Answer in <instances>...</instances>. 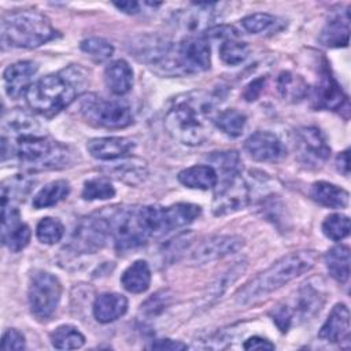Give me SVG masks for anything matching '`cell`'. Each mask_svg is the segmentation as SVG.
Segmentation results:
<instances>
[{"mask_svg": "<svg viewBox=\"0 0 351 351\" xmlns=\"http://www.w3.org/2000/svg\"><path fill=\"white\" fill-rule=\"evenodd\" d=\"M244 149L258 162H278L287 155L285 145L271 132L258 130L244 141Z\"/></svg>", "mask_w": 351, "mask_h": 351, "instance_id": "4fadbf2b", "label": "cell"}, {"mask_svg": "<svg viewBox=\"0 0 351 351\" xmlns=\"http://www.w3.org/2000/svg\"><path fill=\"white\" fill-rule=\"evenodd\" d=\"M250 55V47L247 43L240 41L236 37H229L222 40L219 45V58L228 66L241 64Z\"/></svg>", "mask_w": 351, "mask_h": 351, "instance_id": "d6a6232c", "label": "cell"}, {"mask_svg": "<svg viewBox=\"0 0 351 351\" xmlns=\"http://www.w3.org/2000/svg\"><path fill=\"white\" fill-rule=\"evenodd\" d=\"M62 298L59 278L48 271H37L32 276L27 299L32 314L38 321H48L56 311Z\"/></svg>", "mask_w": 351, "mask_h": 351, "instance_id": "ba28073f", "label": "cell"}, {"mask_svg": "<svg viewBox=\"0 0 351 351\" xmlns=\"http://www.w3.org/2000/svg\"><path fill=\"white\" fill-rule=\"evenodd\" d=\"M263 85H265V78H256L255 81L250 82L244 90V99L247 101H254L259 97L261 92L263 90Z\"/></svg>", "mask_w": 351, "mask_h": 351, "instance_id": "c3c4849f", "label": "cell"}, {"mask_svg": "<svg viewBox=\"0 0 351 351\" xmlns=\"http://www.w3.org/2000/svg\"><path fill=\"white\" fill-rule=\"evenodd\" d=\"M324 303L325 293L322 288L308 281L303 284L298 292V296L295 299V313L302 321H306L319 313Z\"/></svg>", "mask_w": 351, "mask_h": 351, "instance_id": "ffe728a7", "label": "cell"}, {"mask_svg": "<svg viewBox=\"0 0 351 351\" xmlns=\"http://www.w3.org/2000/svg\"><path fill=\"white\" fill-rule=\"evenodd\" d=\"M292 311L288 306H278L274 311H273V321L274 324L277 325V328L281 330V332H287L291 326V322H292Z\"/></svg>", "mask_w": 351, "mask_h": 351, "instance_id": "f6af8a7d", "label": "cell"}, {"mask_svg": "<svg viewBox=\"0 0 351 351\" xmlns=\"http://www.w3.org/2000/svg\"><path fill=\"white\" fill-rule=\"evenodd\" d=\"M178 181L191 189H211L218 182V174L213 166L195 165L178 173Z\"/></svg>", "mask_w": 351, "mask_h": 351, "instance_id": "603a6c76", "label": "cell"}, {"mask_svg": "<svg viewBox=\"0 0 351 351\" xmlns=\"http://www.w3.org/2000/svg\"><path fill=\"white\" fill-rule=\"evenodd\" d=\"M114 5L125 14H137L140 8L138 3L136 1H121V3H114Z\"/></svg>", "mask_w": 351, "mask_h": 351, "instance_id": "f907efd6", "label": "cell"}, {"mask_svg": "<svg viewBox=\"0 0 351 351\" xmlns=\"http://www.w3.org/2000/svg\"><path fill=\"white\" fill-rule=\"evenodd\" d=\"M336 166L339 169V171H341L344 176H348V170H350V155H348V149L340 152L336 158Z\"/></svg>", "mask_w": 351, "mask_h": 351, "instance_id": "681fc988", "label": "cell"}, {"mask_svg": "<svg viewBox=\"0 0 351 351\" xmlns=\"http://www.w3.org/2000/svg\"><path fill=\"white\" fill-rule=\"evenodd\" d=\"M322 233L333 241L346 239L350 234V218L340 213L328 215L322 222Z\"/></svg>", "mask_w": 351, "mask_h": 351, "instance_id": "74e56055", "label": "cell"}, {"mask_svg": "<svg viewBox=\"0 0 351 351\" xmlns=\"http://www.w3.org/2000/svg\"><path fill=\"white\" fill-rule=\"evenodd\" d=\"M110 173L119 181H123L130 185H136L145 180L147 166H145V162L140 159H133V160H126L119 165H115L114 167H111Z\"/></svg>", "mask_w": 351, "mask_h": 351, "instance_id": "4dcf8cb0", "label": "cell"}, {"mask_svg": "<svg viewBox=\"0 0 351 351\" xmlns=\"http://www.w3.org/2000/svg\"><path fill=\"white\" fill-rule=\"evenodd\" d=\"M317 258V252L311 250H302L284 255L239 291L236 295L237 304L248 306L266 298L313 269Z\"/></svg>", "mask_w": 351, "mask_h": 351, "instance_id": "3957f363", "label": "cell"}, {"mask_svg": "<svg viewBox=\"0 0 351 351\" xmlns=\"http://www.w3.org/2000/svg\"><path fill=\"white\" fill-rule=\"evenodd\" d=\"M214 99L203 92L185 93L176 97L165 115L169 134L184 145H200L210 136V118Z\"/></svg>", "mask_w": 351, "mask_h": 351, "instance_id": "6da1fadb", "label": "cell"}, {"mask_svg": "<svg viewBox=\"0 0 351 351\" xmlns=\"http://www.w3.org/2000/svg\"><path fill=\"white\" fill-rule=\"evenodd\" d=\"M350 310L344 303H337L330 310L328 318L318 332V337L328 343H341L348 340Z\"/></svg>", "mask_w": 351, "mask_h": 351, "instance_id": "e0dca14e", "label": "cell"}, {"mask_svg": "<svg viewBox=\"0 0 351 351\" xmlns=\"http://www.w3.org/2000/svg\"><path fill=\"white\" fill-rule=\"evenodd\" d=\"M276 16L267 14V12H255L251 15H247L241 19V26L245 32L252 34H259L262 32H266L276 23Z\"/></svg>", "mask_w": 351, "mask_h": 351, "instance_id": "b9f144b4", "label": "cell"}, {"mask_svg": "<svg viewBox=\"0 0 351 351\" xmlns=\"http://www.w3.org/2000/svg\"><path fill=\"white\" fill-rule=\"evenodd\" d=\"M326 269L336 281L344 284L350 277V248L347 245H335L325 254Z\"/></svg>", "mask_w": 351, "mask_h": 351, "instance_id": "484cf974", "label": "cell"}, {"mask_svg": "<svg viewBox=\"0 0 351 351\" xmlns=\"http://www.w3.org/2000/svg\"><path fill=\"white\" fill-rule=\"evenodd\" d=\"M82 118L97 128L122 129L133 122L130 107L121 100H107L97 95H88L80 103Z\"/></svg>", "mask_w": 351, "mask_h": 351, "instance_id": "52a82bcc", "label": "cell"}, {"mask_svg": "<svg viewBox=\"0 0 351 351\" xmlns=\"http://www.w3.org/2000/svg\"><path fill=\"white\" fill-rule=\"evenodd\" d=\"M1 350H23L25 348V337L16 329H7L1 337Z\"/></svg>", "mask_w": 351, "mask_h": 351, "instance_id": "ee69618b", "label": "cell"}, {"mask_svg": "<svg viewBox=\"0 0 351 351\" xmlns=\"http://www.w3.org/2000/svg\"><path fill=\"white\" fill-rule=\"evenodd\" d=\"M311 99L314 107L318 110L337 111L347 103V96L328 71H324L319 77L315 88L313 89Z\"/></svg>", "mask_w": 351, "mask_h": 351, "instance_id": "2e32d148", "label": "cell"}, {"mask_svg": "<svg viewBox=\"0 0 351 351\" xmlns=\"http://www.w3.org/2000/svg\"><path fill=\"white\" fill-rule=\"evenodd\" d=\"M93 315L101 324H110L121 318L128 310V299L117 292L99 295L93 302Z\"/></svg>", "mask_w": 351, "mask_h": 351, "instance_id": "44dd1931", "label": "cell"}, {"mask_svg": "<svg viewBox=\"0 0 351 351\" xmlns=\"http://www.w3.org/2000/svg\"><path fill=\"white\" fill-rule=\"evenodd\" d=\"M250 186L241 177V173L223 174L215 185L213 213L217 217L236 213L250 203Z\"/></svg>", "mask_w": 351, "mask_h": 351, "instance_id": "30bf717a", "label": "cell"}, {"mask_svg": "<svg viewBox=\"0 0 351 351\" xmlns=\"http://www.w3.org/2000/svg\"><path fill=\"white\" fill-rule=\"evenodd\" d=\"M243 348L244 350H274L276 346L265 339V337H261V336H252L250 339H247L243 344Z\"/></svg>", "mask_w": 351, "mask_h": 351, "instance_id": "7dc6e473", "label": "cell"}, {"mask_svg": "<svg viewBox=\"0 0 351 351\" xmlns=\"http://www.w3.org/2000/svg\"><path fill=\"white\" fill-rule=\"evenodd\" d=\"M108 239H111L110 223L104 211H100L77 223L71 233L69 248L75 254H93L101 250Z\"/></svg>", "mask_w": 351, "mask_h": 351, "instance_id": "9c48e42d", "label": "cell"}, {"mask_svg": "<svg viewBox=\"0 0 351 351\" xmlns=\"http://www.w3.org/2000/svg\"><path fill=\"white\" fill-rule=\"evenodd\" d=\"M149 348L165 350V351H178V350H185L186 344H184L180 340H173V339H158L151 343Z\"/></svg>", "mask_w": 351, "mask_h": 351, "instance_id": "bcb514c9", "label": "cell"}, {"mask_svg": "<svg viewBox=\"0 0 351 351\" xmlns=\"http://www.w3.org/2000/svg\"><path fill=\"white\" fill-rule=\"evenodd\" d=\"M115 188L110 182V180L104 177L90 178L84 182L82 197L85 200H107L114 197Z\"/></svg>", "mask_w": 351, "mask_h": 351, "instance_id": "8d00e7d4", "label": "cell"}, {"mask_svg": "<svg viewBox=\"0 0 351 351\" xmlns=\"http://www.w3.org/2000/svg\"><path fill=\"white\" fill-rule=\"evenodd\" d=\"M310 195L318 204L328 208H344L348 206L350 199V195L346 189L328 181L314 182L311 185Z\"/></svg>", "mask_w": 351, "mask_h": 351, "instance_id": "cb8c5ba5", "label": "cell"}, {"mask_svg": "<svg viewBox=\"0 0 351 351\" xmlns=\"http://www.w3.org/2000/svg\"><path fill=\"white\" fill-rule=\"evenodd\" d=\"M30 228L22 222L16 204L1 203V241L12 252L22 251L30 241Z\"/></svg>", "mask_w": 351, "mask_h": 351, "instance_id": "8fae6325", "label": "cell"}, {"mask_svg": "<svg viewBox=\"0 0 351 351\" xmlns=\"http://www.w3.org/2000/svg\"><path fill=\"white\" fill-rule=\"evenodd\" d=\"M51 343L58 350H77L85 344V336L71 325H60L51 333Z\"/></svg>", "mask_w": 351, "mask_h": 351, "instance_id": "836d02e7", "label": "cell"}, {"mask_svg": "<svg viewBox=\"0 0 351 351\" xmlns=\"http://www.w3.org/2000/svg\"><path fill=\"white\" fill-rule=\"evenodd\" d=\"M70 193V184L66 180H55L43 186L33 197V207L47 208L64 200Z\"/></svg>", "mask_w": 351, "mask_h": 351, "instance_id": "83f0119b", "label": "cell"}, {"mask_svg": "<svg viewBox=\"0 0 351 351\" xmlns=\"http://www.w3.org/2000/svg\"><path fill=\"white\" fill-rule=\"evenodd\" d=\"M8 155H14L30 170H58L71 162V152L66 145L40 133L15 137L10 143Z\"/></svg>", "mask_w": 351, "mask_h": 351, "instance_id": "5b68a950", "label": "cell"}, {"mask_svg": "<svg viewBox=\"0 0 351 351\" xmlns=\"http://www.w3.org/2000/svg\"><path fill=\"white\" fill-rule=\"evenodd\" d=\"M208 160L213 163L217 174H236L241 173V160L236 151H225V152H214L208 156Z\"/></svg>", "mask_w": 351, "mask_h": 351, "instance_id": "f35d334b", "label": "cell"}, {"mask_svg": "<svg viewBox=\"0 0 351 351\" xmlns=\"http://www.w3.org/2000/svg\"><path fill=\"white\" fill-rule=\"evenodd\" d=\"M218 4L215 3H204V4H193V10H189L182 14L180 18V23L184 29L189 32H200L210 26V22L214 18V7Z\"/></svg>", "mask_w": 351, "mask_h": 351, "instance_id": "f1b7e54d", "label": "cell"}, {"mask_svg": "<svg viewBox=\"0 0 351 351\" xmlns=\"http://www.w3.org/2000/svg\"><path fill=\"white\" fill-rule=\"evenodd\" d=\"M247 263L245 262H237L236 265H233L232 267H229L223 274H221L208 288V293L207 296H204V300L207 303L221 298V295L229 288V285H232L245 270Z\"/></svg>", "mask_w": 351, "mask_h": 351, "instance_id": "e575fe53", "label": "cell"}, {"mask_svg": "<svg viewBox=\"0 0 351 351\" xmlns=\"http://www.w3.org/2000/svg\"><path fill=\"white\" fill-rule=\"evenodd\" d=\"M63 234L64 226L56 218L45 217L36 226V236L44 244H55L62 240Z\"/></svg>", "mask_w": 351, "mask_h": 351, "instance_id": "ab89813d", "label": "cell"}, {"mask_svg": "<svg viewBox=\"0 0 351 351\" xmlns=\"http://www.w3.org/2000/svg\"><path fill=\"white\" fill-rule=\"evenodd\" d=\"M211 66L210 44L203 37L189 36L173 44L165 74L181 75L208 70Z\"/></svg>", "mask_w": 351, "mask_h": 351, "instance_id": "8992f818", "label": "cell"}, {"mask_svg": "<svg viewBox=\"0 0 351 351\" xmlns=\"http://www.w3.org/2000/svg\"><path fill=\"white\" fill-rule=\"evenodd\" d=\"M277 89L280 95L289 101H299L308 93V86L303 77L291 71H282L278 74Z\"/></svg>", "mask_w": 351, "mask_h": 351, "instance_id": "f546056e", "label": "cell"}, {"mask_svg": "<svg viewBox=\"0 0 351 351\" xmlns=\"http://www.w3.org/2000/svg\"><path fill=\"white\" fill-rule=\"evenodd\" d=\"M80 48L82 52L89 55L92 59L97 62L107 60L114 53V47L111 43L101 37H88L81 41Z\"/></svg>", "mask_w": 351, "mask_h": 351, "instance_id": "60d3db41", "label": "cell"}, {"mask_svg": "<svg viewBox=\"0 0 351 351\" xmlns=\"http://www.w3.org/2000/svg\"><path fill=\"white\" fill-rule=\"evenodd\" d=\"M298 144L302 154L307 159L313 160H326L330 155V147L324 136V133L315 126H303L296 132Z\"/></svg>", "mask_w": 351, "mask_h": 351, "instance_id": "d6986e66", "label": "cell"}, {"mask_svg": "<svg viewBox=\"0 0 351 351\" xmlns=\"http://www.w3.org/2000/svg\"><path fill=\"white\" fill-rule=\"evenodd\" d=\"M136 143L129 137H97L86 143V149L95 159L115 160L130 155Z\"/></svg>", "mask_w": 351, "mask_h": 351, "instance_id": "9a60e30c", "label": "cell"}, {"mask_svg": "<svg viewBox=\"0 0 351 351\" xmlns=\"http://www.w3.org/2000/svg\"><path fill=\"white\" fill-rule=\"evenodd\" d=\"M214 122L217 128L221 129L226 136L234 138L243 134L247 123V118L243 112L234 108H228L218 112L214 118Z\"/></svg>", "mask_w": 351, "mask_h": 351, "instance_id": "1f68e13d", "label": "cell"}, {"mask_svg": "<svg viewBox=\"0 0 351 351\" xmlns=\"http://www.w3.org/2000/svg\"><path fill=\"white\" fill-rule=\"evenodd\" d=\"M1 44L11 48H36L56 36L49 19L32 10L15 11L1 19Z\"/></svg>", "mask_w": 351, "mask_h": 351, "instance_id": "277c9868", "label": "cell"}, {"mask_svg": "<svg viewBox=\"0 0 351 351\" xmlns=\"http://www.w3.org/2000/svg\"><path fill=\"white\" fill-rule=\"evenodd\" d=\"M37 73V64L30 60H21L10 64L3 73L4 90L10 99H19L26 95Z\"/></svg>", "mask_w": 351, "mask_h": 351, "instance_id": "5bb4252c", "label": "cell"}, {"mask_svg": "<svg viewBox=\"0 0 351 351\" xmlns=\"http://www.w3.org/2000/svg\"><path fill=\"white\" fill-rule=\"evenodd\" d=\"M40 125L37 119L22 110H14L3 117V130L10 132L11 136L21 137L27 134H37Z\"/></svg>", "mask_w": 351, "mask_h": 351, "instance_id": "4316f807", "label": "cell"}, {"mask_svg": "<svg viewBox=\"0 0 351 351\" xmlns=\"http://www.w3.org/2000/svg\"><path fill=\"white\" fill-rule=\"evenodd\" d=\"M244 245V239L236 234H218L211 236L202 241L192 252L191 261L196 265L210 263L222 259L228 255L236 254Z\"/></svg>", "mask_w": 351, "mask_h": 351, "instance_id": "7c38bea8", "label": "cell"}, {"mask_svg": "<svg viewBox=\"0 0 351 351\" xmlns=\"http://www.w3.org/2000/svg\"><path fill=\"white\" fill-rule=\"evenodd\" d=\"M350 36V14L348 7L346 10L335 11L329 15L324 29L319 34V43L329 48L346 47Z\"/></svg>", "mask_w": 351, "mask_h": 351, "instance_id": "ac0fdd59", "label": "cell"}, {"mask_svg": "<svg viewBox=\"0 0 351 351\" xmlns=\"http://www.w3.org/2000/svg\"><path fill=\"white\" fill-rule=\"evenodd\" d=\"M32 182L22 177V176H15L11 177L1 184V203H11L16 204L19 200H22L29 189H30Z\"/></svg>", "mask_w": 351, "mask_h": 351, "instance_id": "d590c367", "label": "cell"}, {"mask_svg": "<svg viewBox=\"0 0 351 351\" xmlns=\"http://www.w3.org/2000/svg\"><path fill=\"white\" fill-rule=\"evenodd\" d=\"M122 287L132 293H143L151 284V269L143 259L134 261L121 276Z\"/></svg>", "mask_w": 351, "mask_h": 351, "instance_id": "d4e9b609", "label": "cell"}, {"mask_svg": "<svg viewBox=\"0 0 351 351\" xmlns=\"http://www.w3.org/2000/svg\"><path fill=\"white\" fill-rule=\"evenodd\" d=\"M104 82L114 95L122 96L128 93L133 85V70L130 64L123 59L111 62L104 70Z\"/></svg>", "mask_w": 351, "mask_h": 351, "instance_id": "7402d4cb", "label": "cell"}, {"mask_svg": "<svg viewBox=\"0 0 351 351\" xmlns=\"http://www.w3.org/2000/svg\"><path fill=\"white\" fill-rule=\"evenodd\" d=\"M170 299H171V295H169L167 291L156 292L155 295H152V296L141 306V310L144 311L145 315L155 317V315L160 314V313L169 306Z\"/></svg>", "mask_w": 351, "mask_h": 351, "instance_id": "7bdbcfd3", "label": "cell"}, {"mask_svg": "<svg viewBox=\"0 0 351 351\" xmlns=\"http://www.w3.org/2000/svg\"><path fill=\"white\" fill-rule=\"evenodd\" d=\"M85 84L81 67L71 66L34 81L25 95L26 101L34 112L52 117L64 110Z\"/></svg>", "mask_w": 351, "mask_h": 351, "instance_id": "7a4b0ae2", "label": "cell"}]
</instances>
